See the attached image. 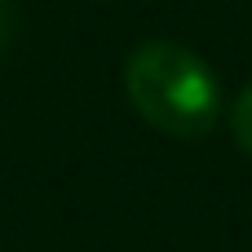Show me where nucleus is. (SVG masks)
<instances>
[{"label": "nucleus", "instance_id": "nucleus-3", "mask_svg": "<svg viewBox=\"0 0 252 252\" xmlns=\"http://www.w3.org/2000/svg\"><path fill=\"white\" fill-rule=\"evenodd\" d=\"M9 35H13V9H9V0H0V58L9 49Z\"/></svg>", "mask_w": 252, "mask_h": 252}, {"label": "nucleus", "instance_id": "nucleus-1", "mask_svg": "<svg viewBox=\"0 0 252 252\" xmlns=\"http://www.w3.org/2000/svg\"><path fill=\"white\" fill-rule=\"evenodd\" d=\"M133 111L177 142H199L221 115V84L213 66L177 40H146L124 62Z\"/></svg>", "mask_w": 252, "mask_h": 252}, {"label": "nucleus", "instance_id": "nucleus-2", "mask_svg": "<svg viewBox=\"0 0 252 252\" xmlns=\"http://www.w3.org/2000/svg\"><path fill=\"white\" fill-rule=\"evenodd\" d=\"M230 133H235L239 151H244V155H252V84L239 93V102L230 106Z\"/></svg>", "mask_w": 252, "mask_h": 252}]
</instances>
